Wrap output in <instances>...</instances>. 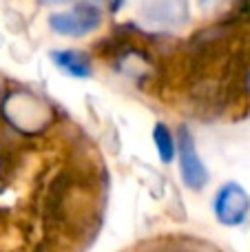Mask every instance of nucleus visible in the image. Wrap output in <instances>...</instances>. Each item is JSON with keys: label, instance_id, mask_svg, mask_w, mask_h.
<instances>
[{"label": "nucleus", "instance_id": "1", "mask_svg": "<svg viewBox=\"0 0 250 252\" xmlns=\"http://www.w3.org/2000/svg\"><path fill=\"white\" fill-rule=\"evenodd\" d=\"M213 210L224 226H239V223L246 221L250 213V197L239 184L230 182L217 190Z\"/></svg>", "mask_w": 250, "mask_h": 252}, {"label": "nucleus", "instance_id": "2", "mask_svg": "<svg viewBox=\"0 0 250 252\" xmlns=\"http://www.w3.org/2000/svg\"><path fill=\"white\" fill-rule=\"evenodd\" d=\"M102 22V13L95 4L89 2H78L73 11L64 13H53L49 18V25L53 31H58L60 35H84L87 31L97 29Z\"/></svg>", "mask_w": 250, "mask_h": 252}, {"label": "nucleus", "instance_id": "3", "mask_svg": "<svg viewBox=\"0 0 250 252\" xmlns=\"http://www.w3.org/2000/svg\"><path fill=\"white\" fill-rule=\"evenodd\" d=\"M177 159H180V170H182V179L190 190H202L208 182V173L206 166L202 164L195 148L193 135L186 126L180 128V137H177Z\"/></svg>", "mask_w": 250, "mask_h": 252}, {"label": "nucleus", "instance_id": "4", "mask_svg": "<svg viewBox=\"0 0 250 252\" xmlns=\"http://www.w3.org/2000/svg\"><path fill=\"white\" fill-rule=\"evenodd\" d=\"M51 60L58 64V69L64 71L66 75L73 78H89L91 75V62L84 53L75 51V49H66V51H53Z\"/></svg>", "mask_w": 250, "mask_h": 252}, {"label": "nucleus", "instance_id": "5", "mask_svg": "<svg viewBox=\"0 0 250 252\" xmlns=\"http://www.w3.org/2000/svg\"><path fill=\"white\" fill-rule=\"evenodd\" d=\"M153 142H155V148H157V153H159V159H162L164 164L173 161V157H175V137H173V133L168 130L166 124H155Z\"/></svg>", "mask_w": 250, "mask_h": 252}, {"label": "nucleus", "instance_id": "6", "mask_svg": "<svg viewBox=\"0 0 250 252\" xmlns=\"http://www.w3.org/2000/svg\"><path fill=\"white\" fill-rule=\"evenodd\" d=\"M51 2H66V0H51Z\"/></svg>", "mask_w": 250, "mask_h": 252}]
</instances>
